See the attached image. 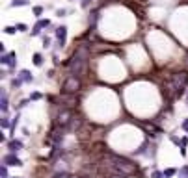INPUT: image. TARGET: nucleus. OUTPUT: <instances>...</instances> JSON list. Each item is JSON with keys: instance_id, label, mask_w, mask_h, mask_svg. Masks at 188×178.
Instances as JSON below:
<instances>
[{"instance_id": "17", "label": "nucleus", "mask_w": 188, "mask_h": 178, "mask_svg": "<svg viewBox=\"0 0 188 178\" xmlns=\"http://www.w3.org/2000/svg\"><path fill=\"white\" fill-rule=\"evenodd\" d=\"M32 11H34V17H37V19H39V17L43 15V6H34V9H32Z\"/></svg>"}, {"instance_id": "27", "label": "nucleus", "mask_w": 188, "mask_h": 178, "mask_svg": "<svg viewBox=\"0 0 188 178\" xmlns=\"http://www.w3.org/2000/svg\"><path fill=\"white\" fill-rule=\"evenodd\" d=\"M50 46V39L47 35H43V48H48Z\"/></svg>"}, {"instance_id": "33", "label": "nucleus", "mask_w": 188, "mask_h": 178, "mask_svg": "<svg viewBox=\"0 0 188 178\" xmlns=\"http://www.w3.org/2000/svg\"><path fill=\"white\" fill-rule=\"evenodd\" d=\"M181 128H183L185 132H188V119H185V121H183V124H181Z\"/></svg>"}, {"instance_id": "34", "label": "nucleus", "mask_w": 188, "mask_h": 178, "mask_svg": "<svg viewBox=\"0 0 188 178\" xmlns=\"http://www.w3.org/2000/svg\"><path fill=\"white\" fill-rule=\"evenodd\" d=\"M170 139H172V143H175V145H181V141H179V137H175V136H172Z\"/></svg>"}, {"instance_id": "31", "label": "nucleus", "mask_w": 188, "mask_h": 178, "mask_svg": "<svg viewBox=\"0 0 188 178\" xmlns=\"http://www.w3.org/2000/svg\"><path fill=\"white\" fill-rule=\"evenodd\" d=\"M65 13H67V9H58V11H56L58 17H65Z\"/></svg>"}, {"instance_id": "1", "label": "nucleus", "mask_w": 188, "mask_h": 178, "mask_svg": "<svg viewBox=\"0 0 188 178\" xmlns=\"http://www.w3.org/2000/svg\"><path fill=\"white\" fill-rule=\"evenodd\" d=\"M86 59H88V48H86V46H80V48L73 54V58L67 61L69 74H73V76H80V72L84 71Z\"/></svg>"}, {"instance_id": "14", "label": "nucleus", "mask_w": 188, "mask_h": 178, "mask_svg": "<svg viewBox=\"0 0 188 178\" xmlns=\"http://www.w3.org/2000/svg\"><path fill=\"white\" fill-rule=\"evenodd\" d=\"M175 175H179V171L173 169V167H170V169L164 171V178H172V176H175Z\"/></svg>"}, {"instance_id": "19", "label": "nucleus", "mask_w": 188, "mask_h": 178, "mask_svg": "<svg viewBox=\"0 0 188 178\" xmlns=\"http://www.w3.org/2000/svg\"><path fill=\"white\" fill-rule=\"evenodd\" d=\"M54 178H73V175H71V173H67V171H62V173H56Z\"/></svg>"}, {"instance_id": "35", "label": "nucleus", "mask_w": 188, "mask_h": 178, "mask_svg": "<svg viewBox=\"0 0 188 178\" xmlns=\"http://www.w3.org/2000/svg\"><path fill=\"white\" fill-rule=\"evenodd\" d=\"M13 178H22V176H13Z\"/></svg>"}, {"instance_id": "18", "label": "nucleus", "mask_w": 188, "mask_h": 178, "mask_svg": "<svg viewBox=\"0 0 188 178\" xmlns=\"http://www.w3.org/2000/svg\"><path fill=\"white\" fill-rule=\"evenodd\" d=\"M2 65H9V61H11V52H7V54H2Z\"/></svg>"}, {"instance_id": "12", "label": "nucleus", "mask_w": 188, "mask_h": 178, "mask_svg": "<svg viewBox=\"0 0 188 178\" xmlns=\"http://www.w3.org/2000/svg\"><path fill=\"white\" fill-rule=\"evenodd\" d=\"M28 4H30V0H13L9 6L11 7H22V6H28Z\"/></svg>"}, {"instance_id": "7", "label": "nucleus", "mask_w": 188, "mask_h": 178, "mask_svg": "<svg viewBox=\"0 0 188 178\" xmlns=\"http://www.w3.org/2000/svg\"><path fill=\"white\" fill-rule=\"evenodd\" d=\"M2 162H4L7 167H21V165H22V160H21V158H17V156H15V152L6 154V156L2 158Z\"/></svg>"}, {"instance_id": "24", "label": "nucleus", "mask_w": 188, "mask_h": 178, "mask_svg": "<svg viewBox=\"0 0 188 178\" xmlns=\"http://www.w3.org/2000/svg\"><path fill=\"white\" fill-rule=\"evenodd\" d=\"M151 178H164V171H153Z\"/></svg>"}, {"instance_id": "22", "label": "nucleus", "mask_w": 188, "mask_h": 178, "mask_svg": "<svg viewBox=\"0 0 188 178\" xmlns=\"http://www.w3.org/2000/svg\"><path fill=\"white\" fill-rule=\"evenodd\" d=\"M2 128H11V121H9V117H2Z\"/></svg>"}, {"instance_id": "10", "label": "nucleus", "mask_w": 188, "mask_h": 178, "mask_svg": "<svg viewBox=\"0 0 188 178\" xmlns=\"http://www.w3.org/2000/svg\"><path fill=\"white\" fill-rule=\"evenodd\" d=\"M22 82H26V84H32L34 82V76H32V72L30 71H26V69H22V71H19V74H17Z\"/></svg>"}, {"instance_id": "23", "label": "nucleus", "mask_w": 188, "mask_h": 178, "mask_svg": "<svg viewBox=\"0 0 188 178\" xmlns=\"http://www.w3.org/2000/svg\"><path fill=\"white\" fill-rule=\"evenodd\" d=\"M0 176H2V178H7V165H6V163L0 167Z\"/></svg>"}, {"instance_id": "2", "label": "nucleus", "mask_w": 188, "mask_h": 178, "mask_svg": "<svg viewBox=\"0 0 188 178\" xmlns=\"http://www.w3.org/2000/svg\"><path fill=\"white\" fill-rule=\"evenodd\" d=\"M112 167H114V171H119V173H123V175H132L134 171H136V165L131 162V160H127V158H121V156H116V154H112Z\"/></svg>"}, {"instance_id": "20", "label": "nucleus", "mask_w": 188, "mask_h": 178, "mask_svg": "<svg viewBox=\"0 0 188 178\" xmlns=\"http://www.w3.org/2000/svg\"><path fill=\"white\" fill-rule=\"evenodd\" d=\"M179 178H188V165H183L179 171Z\"/></svg>"}, {"instance_id": "16", "label": "nucleus", "mask_w": 188, "mask_h": 178, "mask_svg": "<svg viewBox=\"0 0 188 178\" xmlns=\"http://www.w3.org/2000/svg\"><path fill=\"white\" fill-rule=\"evenodd\" d=\"M19 119H21V115L17 113V115L13 117V121H11V128H9V130H11V136H13V132H15V128H17V124H19Z\"/></svg>"}, {"instance_id": "5", "label": "nucleus", "mask_w": 188, "mask_h": 178, "mask_svg": "<svg viewBox=\"0 0 188 178\" xmlns=\"http://www.w3.org/2000/svg\"><path fill=\"white\" fill-rule=\"evenodd\" d=\"M80 89V82H78V76H69L65 82H63V91L65 93H76Z\"/></svg>"}, {"instance_id": "9", "label": "nucleus", "mask_w": 188, "mask_h": 178, "mask_svg": "<svg viewBox=\"0 0 188 178\" xmlns=\"http://www.w3.org/2000/svg\"><path fill=\"white\" fill-rule=\"evenodd\" d=\"M7 149H9V152H17V150H21V149H24V143H22L21 139H11V141L7 143Z\"/></svg>"}, {"instance_id": "3", "label": "nucleus", "mask_w": 188, "mask_h": 178, "mask_svg": "<svg viewBox=\"0 0 188 178\" xmlns=\"http://www.w3.org/2000/svg\"><path fill=\"white\" fill-rule=\"evenodd\" d=\"M63 132H65V128H62L60 124H54L45 141H47L48 145H52V147H54V145H62V141H63Z\"/></svg>"}, {"instance_id": "29", "label": "nucleus", "mask_w": 188, "mask_h": 178, "mask_svg": "<svg viewBox=\"0 0 188 178\" xmlns=\"http://www.w3.org/2000/svg\"><path fill=\"white\" fill-rule=\"evenodd\" d=\"M110 178H127V175H123V173H119V171H114V175Z\"/></svg>"}, {"instance_id": "26", "label": "nucleus", "mask_w": 188, "mask_h": 178, "mask_svg": "<svg viewBox=\"0 0 188 178\" xmlns=\"http://www.w3.org/2000/svg\"><path fill=\"white\" fill-rule=\"evenodd\" d=\"M17 30H19V32H26V30H28V26H26L24 22H19V24H17Z\"/></svg>"}, {"instance_id": "36", "label": "nucleus", "mask_w": 188, "mask_h": 178, "mask_svg": "<svg viewBox=\"0 0 188 178\" xmlns=\"http://www.w3.org/2000/svg\"><path fill=\"white\" fill-rule=\"evenodd\" d=\"M186 98H188V95H186Z\"/></svg>"}, {"instance_id": "30", "label": "nucleus", "mask_w": 188, "mask_h": 178, "mask_svg": "<svg viewBox=\"0 0 188 178\" xmlns=\"http://www.w3.org/2000/svg\"><path fill=\"white\" fill-rule=\"evenodd\" d=\"M91 2H93V0H82V4H80V6H82V9H88Z\"/></svg>"}, {"instance_id": "15", "label": "nucleus", "mask_w": 188, "mask_h": 178, "mask_svg": "<svg viewBox=\"0 0 188 178\" xmlns=\"http://www.w3.org/2000/svg\"><path fill=\"white\" fill-rule=\"evenodd\" d=\"M21 85H22V80H21V78H19V76H17V78H13V80H11V89H19V87H21Z\"/></svg>"}, {"instance_id": "11", "label": "nucleus", "mask_w": 188, "mask_h": 178, "mask_svg": "<svg viewBox=\"0 0 188 178\" xmlns=\"http://www.w3.org/2000/svg\"><path fill=\"white\" fill-rule=\"evenodd\" d=\"M0 108H2V113H7L9 104H7V95L4 91H2V98H0Z\"/></svg>"}, {"instance_id": "32", "label": "nucleus", "mask_w": 188, "mask_h": 178, "mask_svg": "<svg viewBox=\"0 0 188 178\" xmlns=\"http://www.w3.org/2000/svg\"><path fill=\"white\" fill-rule=\"evenodd\" d=\"M28 100H30V98H24V100H21V102H19V108H24V106H28Z\"/></svg>"}, {"instance_id": "13", "label": "nucleus", "mask_w": 188, "mask_h": 178, "mask_svg": "<svg viewBox=\"0 0 188 178\" xmlns=\"http://www.w3.org/2000/svg\"><path fill=\"white\" fill-rule=\"evenodd\" d=\"M34 65H35V67H41V65H43V56H41L39 52L34 54Z\"/></svg>"}, {"instance_id": "28", "label": "nucleus", "mask_w": 188, "mask_h": 178, "mask_svg": "<svg viewBox=\"0 0 188 178\" xmlns=\"http://www.w3.org/2000/svg\"><path fill=\"white\" fill-rule=\"evenodd\" d=\"M15 63H17V59H15V52H11V61H9V65H7V67H9V69H13V67H15Z\"/></svg>"}, {"instance_id": "4", "label": "nucleus", "mask_w": 188, "mask_h": 178, "mask_svg": "<svg viewBox=\"0 0 188 178\" xmlns=\"http://www.w3.org/2000/svg\"><path fill=\"white\" fill-rule=\"evenodd\" d=\"M73 111L69 110V108H62L60 110V113L56 115V124H60L62 128H65V130H69V124L73 123Z\"/></svg>"}, {"instance_id": "8", "label": "nucleus", "mask_w": 188, "mask_h": 178, "mask_svg": "<svg viewBox=\"0 0 188 178\" xmlns=\"http://www.w3.org/2000/svg\"><path fill=\"white\" fill-rule=\"evenodd\" d=\"M43 28H50V20H48V19H39V20L35 22V26L32 28V37H37Z\"/></svg>"}, {"instance_id": "6", "label": "nucleus", "mask_w": 188, "mask_h": 178, "mask_svg": "<svg viewBox=\"0 0 188 178\" xmlns=\"http://www.w3.org/2000/svg\"><path fill=\"white\" fill-rule=\"evenodd\" d=\"M54 33H56V39H58V46L63 48L65 43H67V26H60V28H56Z\"/></svg>"}, {"instance_id": "25", "label": "nucleus", "mask_w": 188, "mask_h": 178, "mask_svg": "<svg viewBox=\"0 0 188 178\" xmlns=\"http://www.w3.org/2000/svg\"><path fill=\"white\" fill-rule=\"evenodd\" d=\"M41 98H43L41 93H32V95H30V100H41Z\"/></svg>"}, {"instance_id": "21", "label": "nucleus", "mask_w": 188, "mask_h": 178, "mask_svg": "<svg viewBox=\"0 0 188 178\" xmlns=\"http://www.w3.org/2000/svg\"><path fill=\"white\" fill-rule=\"evenodd\" d=\"M4 32H6L7 35H13V33H15V32H19V30H17V26H6V28H4Z\"/></svg>"}]
</instances>
